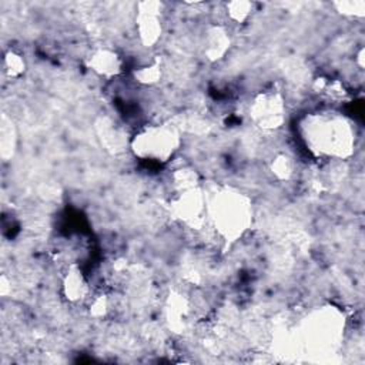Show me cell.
Segmentation results:
<instances>
[{
	"instance_id": "obj_1",
	"label": "cell",
	"mask_w": 365,
	"mask_h": 365,
	"mask_svg": "<svg viewBox=\"0 0 365 365\" xmlns=\"http://www.w3.org/2000/svg\"><path fill=\"white\" fill-rule=\"evenodd\" d=\"M299 134L315 155L342 160L349 157L355 147L352 124L339 114L311 113L299 123Z\"/></svg>"
},
{
	"instance_id": "obj_6",
	"label": "cell",
	"mask_w": 365,
	"mask_h": 365,
	"mask_svg": "<svg viewBox=\"0 0 365 365\" xmlns=\"http://www.w3.org/2000/svg\"><path fill=\"white\" fill-rule=\"evenodd\" d=\"M171 214L187 225L200 227L207 218V202L198 187L177 192L171 201Z\"/></svg>"
},
{
	"instance_id": "obj_4",
	"label": "cell",
	"mask_w": 365,
	"mask_h": 365,
	"mask_svg": "<svg viewBox=\"0 0 365 365\" xmlns=\"http://www.w3.org/2000/svg\"><path fill=\"white\" fill-rule=\"evenodd\" d=\"M250 117L264 131H277L285 123L287 107L279 91L268 90L257 94L250 104Z\"/></svg>"
},
{
	"instance_id": "obj_10",
	"label": "cell",
	"mask_w": 365,
	"mask_h": 365,
	"mask_svg": "<svg viewBox=\"0 0 365 365\" xmlns=\"http://www.w3.org/2000/svg\"><path fill=\"white\" fill-rule=\"evenodd\" d=\"M231 47V36L224 26H210L202 37V51L210 61L224 58Z\"/></svg>"
},
{
	"instance_id": "obj_2",
	"label": "cell",
	"mask_w": 365,
	"mask_h": 365,
	"mask_svg": "<svg viewBox=\"0 0 365 365\" xmlns=\"http://www.w3.org/2000/svg\"><path fill=\"white\" fill-rule=\"evenodd\" d=\"M207 215L224 241H237L251 225V200L237 190L222 188L214 194L207 207Z\"/></svg>"
},
{
	"instance_id": "obj_8",
	"label": "cell",
	"mask_w": 365,
	"mask_h": 365,
	"mask_svg": "<svg viewBox=\"0 0 365 365\" xmlns=\"http://www.w3.org/2000/svg\"><path fill=\"white\" fill-rule=\"evenodd\" d=\"M87 66L97 76H101L104 78H113L123 73L124 61L115 50L110 47H100L93 50L91 54L87 57Z\"/></svg>"
},
{
	"instance_id": "obj_12",
	"label": "cell",
	"mask_w": 365,
	"mask_h": 365,
	"mask_svg": "<svg viewBox=\"0 0 365 365\" xmlns=\"http://www.w3.org/2000/svg\"><path fill=\"white\" fill-rule=\"evenodd\" d=\"M269 170L277 180L288 181L294 175L295 164L289 155H287L285 153H279L269 163Z\"/></svg>"
},
{
	"instance_id": "obj_7",
	"label": "cell",
	"mask_w": 365,
	"mask_h": 365,
	"mask_svg": "<svg viewBox=\"0 0 365 365\" xmlns=\"http://www.w3.org/2000/svg\"><path fill=\"white\" fill-rule=\"evenodd\" d=\"M161 7L163 4L157 1H145L138 4L135 30L144 47H153L161 38V34H163Z\"/></svg>"
},
{
	"instance_id": "obj_5",
	"label": "cell",
	"mask_w": 365,
	"mask_h": 365,
	"mask_svg": "<svg viewBox=\"0 0 365 365\" xmlns=\"http://www.w3.org/2000/svg\"><path fill=\"white\" fill-rule=\"evenodd\" d=\"M344 328V322L338 318L336 311L332 309H321L315 315H312L305 325V344L309 348H315L317 351L329 349L341 336V329Z\"/></svg>"
},
{
	"instance_id": "obj_16",
	"label": "cell",
	"mask_w": 365,
	"mask_h": 365,
	"mask_svg": "<svg viewBox=\"0 0 365 365\" xmlns=\"http://www.w3.org/2000/svg\"><path fill=\"white\" fill-rule=\"evenodd\" d=\"M88 312L96 319L104 318L110 311V299L106 294L94 295L93 298L88 299Z\"/></svg>"
},
{
	"instance_id": "obj_13",
	"label": "cell",
	"mask_w": 365,
	"mask_h": 365,
	"mask_svg": "<svg viewBox=\"0 0 365 365\" xmlns=\"http://www.w3.org/2000/svg\"><path fill=\"white\" fill-rule=\"evenodd\" d=\"M171 178H173V185L177 192L198 187V175H197L195 170H192L190 167H182V168L175 170L173 173Z\"/></svg>"
},
{
	"instance_id": "obj_11",
	"label": "cell",
	"mask_w": 365,
	"mask_h": 365,
	"mask_svg": "<svg viewBox=\"0 0 365 365\" xmlns=\"http://www.w3.org/2000/svg\"><path fill=\"white\" fill-rule=\"evenodd\" d=\"M134 80L141 86H154L163 77V66L160 61H151L141 67H137L133 71Z\"/></svg>"
},
{
	"instance_id": "obj_3",
	"label": "cell",
	"mask_w": 365,
	"mask_h": 365,
	"mask_svg": "<svg viewBox=\"0 0 365 365\" xmlns=\"http://www.w3.org/2000/svg\"><path fill=\"white\" fill-rule=\"evenodd\" d=\"M181 137L175 125L168 123L147 124L130 140L131 153L145 161L167 163L178 150Z\"/></svg>"
},
{
	"instance_id": "obj_14",
	"label": "cell",
	"mask_w": 365,
	"mask_h": 365,
	"mask_svg": "<svg viewBox=\"0 0 365 365\" xmlns=\"http://www.w3.org/2000/svg\"><path fill=\"white\" fill-rule=\"evenodd\" d=\"M3 71L9 78H19L26 71V61L21 54L10 50L3 58Z\"/></svg>"
},
{
	"instance_id": "obj_17",
	"label": "cell",
	"mask_w": 365,
	"mask_h": 365,
	"mask_svg": "<svg viewBox=\"0 0 365 365\" xmlns=\"http://www.w3.org/2000/svg\"><path fill=\"white\" fill-rule=\"evenodd\" d=\"M338 10L345 14V16H364L365 10V3L364 1H342V3H335Z\"/></svg>"
},
{
	"instance_id": "obj_15",
	"label": "cell",
	"mask_w": 365,
	"mask_h": 365,
	"mask_svg": "<svg viewBox=\"0 0 365 365\" xmlns=\"http://www.w3.org/2000/svg\"><path fill=\"white\" fill-rule=\"evenodd\" d=\"M227 17L234 23H244L252 13V3L248 1H231L225 4Z\"/></svg>"
},
{
	"instance_id": "obj_9",
	"label": "cell",
	"mask_w": 365,
	"mask_h": 365,
	"mask_svg": "<svg viewBox=\"0 0 365 365\" xmlns=\"http://www.w3.org/2000/svg\"><path fill=\"white\" fill-rule=\"evenodd\" d=\"M61 292L63 297L71 304H78L90 299V287L86 275L78 268V265L71 264L66 268L61 277Z\"/></svg>"
}]
</instances>
